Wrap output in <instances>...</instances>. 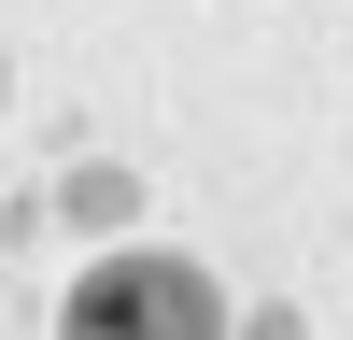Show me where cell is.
<instances>
[{"instance_id":"cell-1","label":"cell","mask_w":353,"mask_h":340,"mask_svg":"<svg viewBox=\"0 0 353 340\" xmlns=\"http://www.w3.org/2000/svg\"><path fill=\"white\" fill-rule=\"evenodd\" d=\"M57 340H226V283L198 255H99L57 312Z\"/></svg>"}]
</instances>
